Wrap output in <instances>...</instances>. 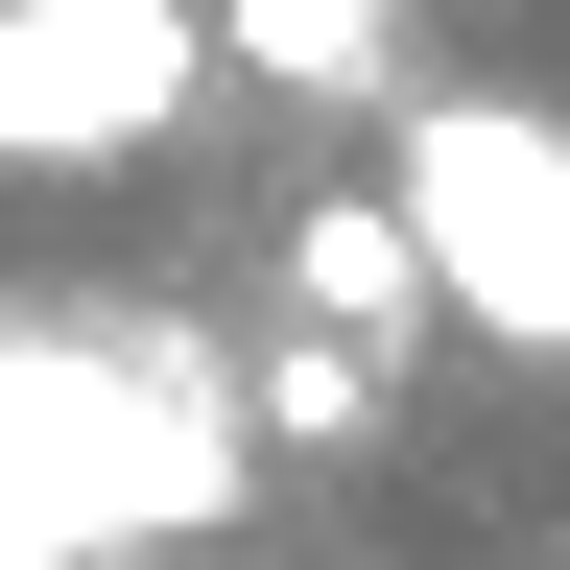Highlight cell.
Segmentation results:
<instances>
[{
	"label": "cell",
	"instance_id": "cell-5",
	"mask_svg": "<svg viewBox=\"0 0 570 570\" xmlns=\"http://www.w3.org/2000/svg\"><path fill=\"white\" fill-rule=\"evenodd\" d=\"M238 428H262V452H381V428H404V356H356V333L285 309V333L238 356Z\"/></svg>",
	"mask_w": 570,
	"mask_h": 570
},
{
	"label": "cell",
	"instance_id": "cell-1",
	"mask_svg": "<svg viewBox=\"0 0 570 570\" xmlns=\"http://www.w3.org/2000/svg\"><path fill=\"white\" fill-rule=\"evenodd\" d=\"M262 499L238 356L167 309H0V570H167Z\"/></svg>",
	"mask_w": 570,
	"mask_h": 570
},
{
	"label": "cell",
	"instance_id": "cell-2",
	"mask_svg": "<svg viewBox=\"0 0 570 570\" xmlns=\"http://www.w3.org/2000/svg\"><path fill=\"white\" fill-rule=\"evenodd\" d=\"M404 238H428V309L475 356H570V119L547 96H428L381 142Z\"/></svg>",
	"mask_w": 570,
	"mask_h": 570
},
{
	"label": "cell",
	"instance_id": "cell-3",
	"mask_svg": "<svg viewBox=\"0 0 570 570\" xmlns=\"http://www.w3.org/2000/svg\"><path fill=\"white\" fill-rule=\"evenodd\" d=\"M214 71V0H0V167H142Z\"/></svg>",
	"mask_w": 570,
	"mask_h": 570
},
{
	"label": "cell",
	"instance_id": "cell-6",
	"mask_svg": "<svg viewBox=\"0 0 570 570\" xmlns=\"http://www.w3.org/2000/svg\"><path fill=\"white\" fill-rule=\"evenodd\" d=\"M381 24H404V0H214V48L285 71V96H356V71H381Z\"/></svg>",
	"mask_w": 570,
	"mask_h": 570
},
{
	"label": "cell",
	"instance_id": "cell-4",
	"mask_svg": "<svg viewBox=\"0 0 570 570\" xmlns=\"http://www.w3.org/2000/svg\"><path fill=\"white\" fill-rule=\"evenodd\" d=\"M285 309L356 333V356H428L452 309H428V238H404V190H309L285 214Z\"/></svg>",
	"mask_w": 570,
	"mask_h": 570
}]
</instances>
